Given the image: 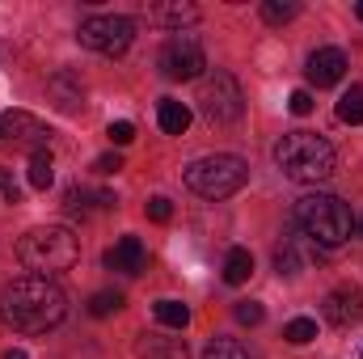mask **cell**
Instances as JSON below:
<instances>
[{"instance_id": "obj_24", "label": "cell", "mask_w": 363, "mask_h": 359, "mask_svg": "<svg viewBox=\"0 0 363 359\" xmlns=\"http://www.w3.org/2000/svg\"><path fill=\"white\" fill-rule=\"evenodd\" d=\"M296 13H300V4H291V0H267L262 4V21L267 26H287Z\"/></svg>"}, {"instance_id": "obj_12", "label": "cell", "mask_w": 363, "mask_h": 359, "mask_svg": "<svg viewBox=\"0 0 363 359\" xmlns=\"http://www.w3.org/2000/svg\"><path fill=\"white\" fill-rule=\"evenodd\" d=\"M144 263H148V250H144L140 237H123L114 250H106V267L118 270V275H140Z\"/></svg>"}, {"instance_id": "obj_6", "label": "cell", "mask_w": 363, "mask_h": 359, "mask_svg": "<svg viewBox=\"0 0 363 359\" xmlns=\"http://www.w3.org/2000/svg\"><path fill=\"white\" fill-rule=\"evenodd\" d=\"M199 110L211 127H228L245 114V93L241 81L228 72V68H211L203 81H199Z\"/></svg>"}, {"instance_id": "obj_17", "label": "cell", "mask_w": 363, "mask_h": 359, "mask_svg": "<svg viewBox=\"0 0 363 359\" xmlns=\"http://www.w3.org/2000/svg\"><path fill=\"white\" fill-rule=\"evenodd\" d=\"M254 275V254L245 250V245H237V250H228V258H224V283H233V287H241L245 279Z\"/></svg>"}, {"instance_id": "obj_35", "label": "cell", "mask_w": 363, "mask_h": 359, "mask_svg": "<svg viewBox=\"0 0 363 359\" xmlns=\"http://www.w3.org/2000/svg\"><path fill=\"white\" fill-rule=\"evenodd\" d=\"M359 359H363V351H359Z\"/></svg>"}, {"instance_id": "obj_20", "label": "cell", "mask_w": 363, "mask_h": 359, "mask_svg": "<svg viewBox=\"0 0 363 359\" xmlns=\"http://www.w3.org/2000/svg\"><path fill=\"white\" fill-rule=\"evenodd\" d=\"M338 118L351 123V127H363V89L359 85H351V89L338 97Z\"/></svg>"}, {"instance_id": "obj_27", "label": "cell", "mask_w": 363, "mask_h": 359, "mask_svg": "<svg viewBox=\"0 0 363 359\" xmlns=\"http://www.w3.org/2000/svg\"><path fill=\"white\" fill-rule=\"evenodd\" d=\"M106 136H110V144H118V148H123V144H131V140H135V123L118 118V123H110V127H106Z\"/></svg>"}, {"instance_id": "obj_33", "label": "cell", "mask_w": 363, "mask_h": 359, "mask_svg": "<svg viewBox=\"0 0 363 359\" xmlns=\"http://www.w3.org/2000/svg\"><path fill=\"white\" fill-rule=\"evenodd\" d=\"M355 13H359V21H363V0H359V4H355Z\"/></svg>"}, {"instance_id": "obj_22", "label": "cell", "mask_w": 363, "mask_h": 359, "mask_svg": "<svg viewBox=\"0 0 363 359\" xmlns=\"http://www.w3.org/2000/svg\"><path fill=\"white\" fill-rule=\"evenodd\" d=\"M283 338H287L291 347H304V343L317 338V321H313V317H296V321L283 326Z\"/></svg>"}, {"instance_id": "obj_26", "label": "cell", "mask_w": 363, "mask_h": 359, "mask_svg": "<svg viewBox=\"0 0 363 359\" xmlns=\"http://www.w3.org/2000/svg\"><path fill=\"white\" fill-rule=\"evenodd\" d=\"M233 317H237L241 326H262V317H267V313H262V304H258V300H241V304L233 309Z\"/></svg>"}, {"instance_id": "obj_25", "label": "cell", "mask_w": 363, "mask_h": 359, "mask_svg": "<svg viewBox=\"0 0 363 359\" xmlns=\"http://www.w3.org/2000/svg\"><path fill=\"white\" fill-rule=\"evenodd\" d=\"M123 309V292H93L89 296V313L93 317H114Z\"/></svg>"}, {"instance_id": "obj_29", "label": "cell", "mask_w": 363, "mask_h": 359, "mask_svg": "<svg viewBox=\"0 0 363 359\" xmlns=\"http://www.w3.org/2000/svg\"><path fill=\"white\" fill-rule=\"evenodd\" d=\"M287 110H291L296 118H304V114H313V93H308V89H296L291 97H287Z\"/></svg>"}, {"instance_id": "obj_13", "label": "cell", "mask_w": 363, "mask_h": 359, "mask_svg": "<svg viewBox=\"0 0 363 359\" xmlns=\"http://www.w3.org/2000/svg\"><path fill=\"white\" fill-rule=\"evenodd\" d=\"M144 13H148V21H152V26H165V30H178V34H182V26H194V21H199V9H194V4H186V0L148 4Z\"/></svg>"}, {"instance_id": "obj_18", "label": "cell", "mask_w": 363, "mask_h": 359, "mask_svg": "<svg viewBox=\"0 0 363 359\" xmlns=\"http://www.w3.org/2000/svg\"><path fill=\"white\" fill-rule=\"evenodd\" d=\"M26 174H30V186H34V190H47V186L55 182V161H51V153H47V148H34Z\"/></svg>"}, {"instance_id": "obj_3", "label": "cell", "mask_w": 363, "mask_h": 359, "mask_svg": "<svg viewBox=\"0 0 363 359\" xmlns=\"http://www.w3.org/2000/svg\"><path fill=\"white\" fill-rule=\"evenodd\" d=\"M17 258L21 267H30L34 275L51 279L60 270H72L81 263V237L68 224H38L17 241Z\"/></svg>"}, {"instance_id": "obj_11", "label": "cell", "mask_w": 363, "mask_h": 359, "mask_svg": "<svg viewBox=\"0 0 363 359\" xmlns=\"http://www.w3.org/2000/svg\"><path fill=\"white\" fill-rule=\"evenodd\" d=\"M0 140H30V144H43L51 140V127L43 118H34L30 110H4L0 114Z\"/></svg>"}, {"instance_id": "obj_4", "label": "cell", "mask_w": 363, "mask_h": 359, "mask_svg": "<svg viewBox=\"0 0 363 359\" xmlns=\"http://www.w3.org/2000/svg\"><path fill=\"white\" fill-rule=\"evenodd\" d=\"M274 165L283 170V178L304 182V186L325 182L334 174V144L317 131H287L274 144Z\"/></svg>"}, {"instance_id": "obj_2", "label": "cell", "mask_w": 363, "mask_h": 359, "mask_svg": "<svg viewBox=\"0 0 363 359\" xmlns=\"http://www.w3.org/2000/svg\"><path fill=\"white\" fill-rule=\"evenodd\" d=\"M296 228L317 245V250H338L351 228H355V216L351 207L338 199V194H325V190H313L304 199H296V211H291Z\"/></svg>"}, {"instance_id": "obj_15", "label": "cell", "mask_w": 363, "mask_h": 359, "mask_svg": "<svg viewBox=\"0 0 363 359\" xmlns=\"http://www.w3.org/2000/svg\"><path fill=\"white\" fill-rule=\"evenodd\" d=\"M157 123H161L165 136H186V127H190V106L178 101V97H161V106H157Z\"/></svg>"}, {"instance_id": "obj_36", "label": "cell", "mask_w": 363, "mask_h": 359, "mask_svg": "<svg viewBox=\"0 0 363 359\" xmlns=\"http://www.w3.org/2000/svg\"><path fill=\"white\" fill-rule=\"evenodd\" d=\"M0 55H4V51H0Z\"/></svg>"}, {"instance_id": "obj_34", "label": "cell", "mask_w": 363, "mask_h": 359, "mask_svg": "<svg viewBox=\"0 0 363 359\" xmlns=\"http://www.w3.org/2000/svg\"><path fill=\"white\" fill-rule=\"evenodd\" d=\"M359 233H363V220H359Z\"/></svg>"}, {"instance_id": "obj_7", "label": "cell", "mask_w": 363, "mask_h": 359, "mask_svg": "<svg viewBox=\"0 0 363 359\" xmlns=\"http://www.w3.org/2000/svg\"><path fill=\"white\" fill-rule=\"evenodd\" d=\"M81 47H89L97 55H123L131 43H135V21L123 17V13H97V17H85L81 30H77Z\"/></svg>"}, {"instance_id": "obj_21", "label": "cell", "mask_w": 363, "mask_h": 359, "mask_svg": "<svg viewBox=\"0 0 363 359\" xmlns=\"http://www.w3.org/2000/svg\"><path fill=\"white\" fill-rule=\"evenodd\" d=\"M203 359H250V351L237 343V338H211L203 347Z\"/></svg>"}, {"instance_id": "obj_23", "label": "cell", "mask_w": 363, "mask_h": 359, "mask_svg": "<svg viewBox=\"0 0 363 359\" xmlns=\"http://www.w3.org/2000/svg\"><path fill=\"white\" fill-rule=\"evenodd\" d=\"M274 270H279V275H300V270H304V258H300L296 241H283V245L274 250Z\"/></svg>"}, {"instance_id": "obj_32", "label": "cell", "mask_w": 363, "mask_h": 359, "mask_svg": "<svg viewBox=\"0 0 363 359\" xmlns=\"http://www.w3.org/2000/svg\"><path fill=\"white\" fill-rule=\"evenodd\" d=\"M4 359H30V355H26L21 347H13V351H4Z\"/></svg>"}, {"instance_id": "obj_28", "label": "cell", "mask_w": 363, "mask_h": 359, "mask_svg": "<svg viewBox=\"0 0 363 359\" xmlns=\"http://www.w3.org/2000/svg\"><path fill=\"white\" fill-rule=\"evenodd\" d=\"M148 216H152L157 224H169V220H174V203H169L165 194H157V199H148Z\"/></svg>"}, {"instance_id": "obj_9", "label": "cell", "mask_w": 363, "mask_h": 359, "mask_svg": "<svg viewBox=\"0 0 363 359\" xmlns=\"http://www.w3.org/2000/svg\"><path fill=\"white\" fill-rule=\"evenodd\" d=\"M325 321L338 326V330H351L363 321V287L355 283H342L325 296Z\"/></svg>"}, {"instance_id": "obj_14", "label": "cell", "mask_w": 363, "mask_h": 359, "mask_svg": "<svg viewBox=\"0 0 363 359\" xmlns=\"http://www.w3.org/2000/svg\"><path fill=\"white\" fill-rule=\"evenodd\" d=\"M135 355L140 359H190L182 338H165V334H144L135 343Z\"/></svg>"}, {"instance_id": "obj_19", "label": "cell", "mask_w": 363, "mask_h": 359, "mask_svg": "<svg viewBox=\"0 0 363 359\" xmlns=\"http://www.w3.org/2000/svg\"><path fill=\"white\" fill-rule=\"evenodd\" d=\"M152 313H157V321H161L165 330H186V326H190V309H186L182 300H157Z\"/></svg>"}, {"instance_id": "obj_10", "label": "cell", "mask_w": 363, "mask_h": 359, "mask_svg": "<svg viewBox=\"0 0 363 359\" xmlns=\"http://www.w3.org/2000/svg\"><path fill=\"white\" fill-rule=\"evenodd\" d=\"M304 77H308V85H317V89H330V85H338V81L347 77V55H342L338 47H317V51L308 55V68H304Z\"/></svg>"}, {"instance_id": "obj_30", "label": "cell", "mask_w": 363, "mask_h": 359, "mask_svg": "<svg viewBox=\"0 0 363 359\" xmlns=\"http://www.w3.org/2000/svg\"><path fill=\"white\" fill-rule=\"evenodd\" d=\"M0 194H4V203H21V186L9 170H0Z\"/></svg>"}, {"instance_id": "obj_31", "label": "cell", "mask_w": 363, "mask_h": 359, "mask_svg": "<svg viewBox=\"0 0 363 359\" xmlns=\"http://www.w3.org/2000/svg\"><path fill=\"white\" fill-rule=\"evenodd\" d=\"M97 174H118L123 170V157L118 153H110V157H97V165H93Z\"/></svg>"}, {"instance_id": "obj_1", "label": "cell", "mask_w": 363, "mask_h": 359, "mask_svg": "<svg viewBox=\"0 0 363 359\" xmlns=\"http://www.w3.org/2000/svg\"><path fill=\"white\" fill-rule=\"evenodd\" d=\"M0 317L21 334H47L68 317V296L43 275H21L0 287Z\"/></svg>"}, {"instance_id": "obj_8", "label": "cell", "mask_w": 363, "mask_h": 359, "mask_svg": "<svg viewBox=\"0 0 363 359\" xmlns=\"http://www.w3.org/2000/svg\"><path fill=\"white\" fill-rule=\"evenodd\" d=\"M161 68H165L169 81H199L203 68H207L203 43L194 34H169L165 47H161Z\"/></svg>"}, {"instance_id": "obj_5", "label": "cell", "mask_w": 363, "mask_h": 359, "mask_svg": "<svg viewBox=\"0 0 363 359\" xmlns=\"http://www.w3.org/2000/svg\"><path fill=\"white\" fill-rule=\"evenodd\" d=\"M250 182V165L233 153H211L186 165V186L203 199H228Z\"/></svg>"}, {"instance_id": "obj_16", "label": "cell", "mask_w": 363, "mask_h": 359, "mask_svg": "<svg viewBox=\"0 0 363 359\" xmlns=\"http://www.w3.org/2000/svg\"><path fill=\"white\" fill-rule=\"evenodd\" d=\"M47 89L60 97L55 106H60V110H68V114L85 106V89H81V81H77L72 72H60V77H51V85H47Z\"/></svg>"}]
</instances>
